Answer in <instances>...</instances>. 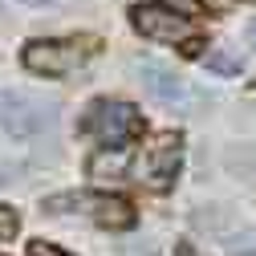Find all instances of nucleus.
Segmentation results:
<instances>
[{"mask_svg": "<svg viewBox=\"0 0 256 256\" xmlns=\"http://www.w3.org/2000/svg\"><path fill=\"white\" fill-rule=\"evenodd\" d=\"M220 240H224V252L228 256H256V228H232Z\"/></svg>", "mask_w": 256, "mask_h": 256, "instance_id": "1a4fd4ad", "label": "nucleus"}, {"mask_svg": "<svg viewBox=\"0 0 256 256\" xmlns=\"http://www.w3.org/2000/svg\"><path fill=\"white\" fill-rule=\"evenodd\" d=\"M130 167H134V154L130 146H106V150H94L86 171L98 179V183H118V179H130Z\"/></svg>", "mask_w": 256, "mask_h": 256, "instance_id": "6e6552de", "label": "nucleus"}, {"mask_svg": "<svg viewBox=\"0 0 256 256\" xmlns=\"http://www.w3.org/2000/svg\"><path fill=\"white\" fill-rule=\"evenodd\" d=\"M248 33H252V41H256V20H252V28H248Z\"/></svg>", "mask_w": 256, "mask_h": 256, "instance_id": "dca6fc26", "label": "nucleus"}, {"mask_svg": "<svg viewBox=\"0 0 256 256\" xmlns=\"http://www.w3.org/2000/svg\"><path fill=\"white\" fill-rule=\"evenodd\" d=\"M41 212H49V216H86V220L98 224V228H110V232L134 228L130 200H122V196H98V191H57V196H49L41 204Z\"/></svg>", "mask_w": 256, "mask_h": 256, "instance_id": "f257e3e1", "label": "nucleus"}, {"mask_svg": "<svg viewBox=\"0 0 256 256\" xmlns=\"http://www.w3.org/2000/svg\"><path fill=\"white\" fill-rule=\"evenodd\" d=\"M163 4H171V8H179V12H196L200 0H163Z\"/></svg>", "mask_w": 256, "mask_h": 256, "instance_id": "4468645a", "label": "nucleus"}, {"mask_svg": "<svg viewBox=\"0 0 256 256\" xmlns=\"http://www.w3.org/2000/svg\"><path fill=\"white\" fill-rule=\"evenodd\" d=\"M57 118H61V106L45 94H33V90L0 94V130L12 138H37V134L53 130Z\"/></svg>", "mask_w": 256, "mask_h": 256, "instance_id": "f03ea898", "label": "nucleus"}, {"mask_svg": "<svg viewBox=\"0 0 256 256\" xmlns=\"http://www.w3.org/2000/svg\"><path fill=\"white\" fill-rule=\"evenodd\" d=\"M12 4H20V8H45L49 12V8H66L70 0H12Z\"/></svg>", "mask_w": 256, "mask_h": 256, "instance_id": "ddd939ff", "label": "nucleus"}, {"mask_svg": "<svg viewBox=\"0 0 256 256\" xmlns=\"http://www.w3.org/2000/svg\"><path fill=\"white\" fill-rule=\"evenodd\" d=\"M175 256H204V252H200V248H196V244H187V240H183V244H179V248H175Z\"/></svg>", "mask_w": 256, "mask_h": 256, "instance_id": "2eb2a0df", "label": "nucleus"}, {"mask_svg": "<svg viewBox=\"0 0 256 256\" xmlns=\"http://www.w3.org/2000/svg\"><path fill=\"white\" fill-rule=\"evenodd\" d=\"M94 53H98V41H90V37H82V41H33V45H24V70L45 74V78H70Z\"/></svg>", "mask_w": 256, "mask_h": 256, "instance_id": "7ed1b4c3", "label": "nucleus"}, {"mask_svg": "<svg viewBox=\"0 0 256 256\" xmlns=\"http://www.w3.org/2000/svg\"><path fill=\"white\" fill-rule=\"evenodd\" d=\"M28 256H70V252H61L57 244H45V240H33L28 244Z\"/></svg>", "mask_w": 256, "mask_h": 256, "instance_id": "f8f14e48", "label": "nucleus"}, {"mask_svg": "<svg viewBox=\"0 0 256 256\" xmlns=\"http://www.w3.org/2000/svg\"><path fill=\"white\" fill-rule=\"evenodd\" d=\"M16 228H20V216H16L12 208H4V204H0V240L16 236Z\"/></svg>", "mask_w": 256, "mask_h": 256, "instance_id": "9b49d317", "label": "nucleus"}, {"mask_svg": "<svg viewBox=\"0 0 256 256\" xmlns=\"http://www.w3.org/2000/svg\"><path fill=\"white\" fill-rule=\"evenodd\" d=\"M134 70H138V82L146 86V94H150V98H158L163 106H183V102L191 98L187 82L175 78L167 66H158V61H138Z\"/></svg>", "mask_w": 256, "mask_h": 256, "instance_id": "0eeeda50", "label": "nucleus"}, {"mask_svg": "<svg viewBox=\"0 0 256 256\" xmlns=\"http://www.w3.org/2000/svg\"><path fill=\"white\" fill-rule=\"evenodd\" d=\"M134 28L146 37V41H163V45H175V41H191V24L187 16H179L175 8H158V4H138L134 8Z\"/></svg>", "mask_w": 256, "mask_h": 256, "instance_id": "423d86ee", "label": "nucleus"}, {"mask_svg": "<svg viewBox=\"0 0 256 256\" xmlns=\"http://www.w3.org/2000/svg\"><path fill=\"white\" fill-rule=\"evenodd\" d=\"M179 167H183V138H179V134H158V138L142 150L134 179L146 183L150 191H167V187L175 183Z\"/></svg>", "mask_w": 256, "mask_h": 256, "instance_id": "39448f33", "label": "nucleus"}, {"mask_svg": "<svg viewBox=\"0 0 256 256\" xmlns=\"http://www.w3.org/2000/svg\"><path fill=\"white\" fill-rule=\"evenodd\" d=\"M82 130L94 134V138H102L106 146H126L130 138L142 134V114H138L130 102H110V98H102V102H94V106L86 110Z\"/></svg>", "mask_w": 256, "mask_h": 256, "instance_id": "20e7f679", "label": "nucleus"}, {"mask_svg": "<svg viewBox=\"0 0 256 256\" xmlns=\"http://www.w3.org/2000/svg\"><path fill=\"white\" fill-rule=\"evenodd\" d=\"M204 61H208V70H216V74H224V78H236V74H240V57L224 53V49H212Z\"/></svg>", "mask_w": 256, "mask_h": 256, "instance_id": "9d476101", "label": "nucleus"}]
</instances>
